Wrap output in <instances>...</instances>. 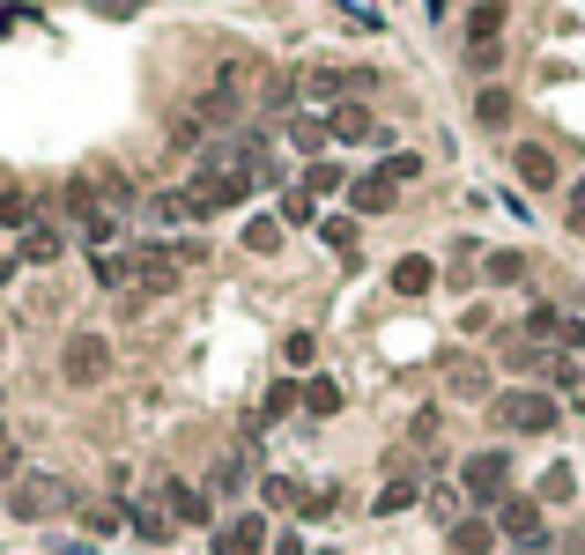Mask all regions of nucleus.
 <instances>
[{"label":"nucleus","instance_id":"obj_1","mask_svg":"<svg viewBox=\"0 0 585 555\" xmlns=\"http://www.w3.org/2000/svg\"><path fill=\"white\" fill-rule=\"evenodd\" d=\"M489 415H497V430H519V437H549L556 430V400L541 386H512L489 400Z\"/></svg>","mask_w":585,"mask_h":555},{"label":"nucleus","instance_id":"obj_2","mask_svg":"<svg viewBox=\"0 0 585 555\" xmlns=\"http://www.w3.org/2000/svg\"><path fill=\"white\" fill-rule=\"evenodd\" d=\"M8 511H15L23 526H45V519H60V511H67V482H60V474H15Z\"/></svg>","mask_w":585,"mask_h":555},{"label":"nucleus","instance_id":"obj_3","mask_svg":"<svg viewBox=\"0 0 585 555\" xmlns=\"http://www.w3.org/2000/svg\"><path fill=\"white\" fill-rule=\"evenodd\" d=\"M460 489H467V504L497 511L504 496H512V459H504V452H474V459L460 467Z\"/></svg>","mask_w":585,"mask_h":555},{"label":"nucleus","instance_id":"obj_4","mask_svg":"<svg viewBox=\"0 0 585 555\" xmlns=\"http://www.w3.org/2000/svg\"><path fill=\"white\" fill-rule=\"evenodd\" d=\"M60 378H67V386H104V378H112V341L104 334H67Z\"/></svg>","mask_w":585,"mask_h":555},{"label":"nucleus","instance_id":"obj_5","mask_svg":"<svg viewBox=\"0 0 585 555\" xmlns=\"http://www.w3.org/2000/svg\"><path fill=\"white\" fill-rule=\"evenodd\" d=\"M497 533H504L512 548H541V541H549L541 504H534V496H504V504H497Z\"/></svg>","mask_w":585,"mask_h":555},{"label":"nucleus","instance_id":"obj_6","mask_svg":"<svg viewBox=\"0 0 585 555\" xmlns=\"http://www.w3.org/2000/svg\"><path fill=\"white\" fill-rule=\"evenodd\" d=\"M156 504L171 511V526H216V496H208L200 482H164Z\"/></svg>","mask_w":585,"mask_h":555},{"label":"nucleus","instance_id":"obj_7","mask_svg":"<svg viewBox=\"0 0 585 555\" xmlns=\"http://www.w3.org/2000/svg\"><path fill=\"white\" fill-rule=\"evenodd\" d=\"M268 519L260 511H238V519H222L216 526V555H268Z\"/></svg>","mask_w":585,"mask_h":555},{"label":"nucleus","instance_id":"obj_8","mask_svg":"<svg viewBox=\"0 0 585 555\" xmlns=\"http://www.w3.org/2000/svg\"><path fill=\"white\" fill-rule=\"evenodd\" d=\"M378 74L370 67H312L304 74V97H370Z\"/></svg>","mask_w":585,"mask_h":555},{"label":"nucleus","instance_id":"obj_9","mask_svg":"<svg viewBox=\"0 0 585 555\" xmlns=\"http://www.w3.org/2000/svg\"><path fill=\"white\" fill-rule=\"evenodd\" d=\"M348 208H356V216H393V208H400V186H393L386 170H364V178H348Z\"/></svg>","mask_w":585,"mask_h":555},{"label":"nucleus","instance_id":"obj_10","mask_svg":"<svg viewBox=\"0 0 585 555\" xmlns=\"http://www.w3.org/2000/svg\"><path fill=\"white\" fill-rule=\"evenodd\" d=\"M497 541H504V533H497V519H482V511L445 533V548H452V555H497Z\"/></svg>","mask_w":585,"mask_h":555},{"label":"nucleus","instance_id":"obj_11","mask_svg":"<svg viewBox=\"0 0 585 555\" xmlns=\"http://www.w3.org/2000/svg\"><path fill=\"white\" fill-rule=\"evenodd\" d=\"M512 170H519V186H534V193H549V186H556V156H549L541 142H519L512 148Z\"/></svg>","mask_w":585,"mask_h":555},{"label":"nucleus","instance_id":"obj_12","mask_svg":"<svg viewBox=\"0 0 585 555\" xmlns=\"http://www.w3.org/2000/svg\"><path fill=\"white\" fill-rule=\"evenodd\" d=\"M393 290H400V296H430V290H438V260H422V252L393 260Z\"/></svg>","mask_w":585,"mask_h":555},{"label":"nucleus","instance_id":"obj_13","mask_svg":"<svg viewBox=\"0 0 585 555\" xmlns=\"http://www.w3.org/2000/svg\"><path fill=\"white\" fill-rule=\"evenodd\" d=\"M126 526H134V533H142V541H148V548H164V541H171V511H164V504H126Z\"/></svg>","mask_w":585,"mask_h":555},{"label":"nucleus","instance_id":"obj_14","mask_svg":"<svg viewBox=\"0 0 585 555\" xmlns=\"http://www.w3.org/2000/svg\"><path fill=\"white\" fill-rule=\"evenodd\" d=\"M326 142H334V126H326V119H312V112H296V119H290V148H296V156H312V164H318V148H326Z\"/></svg>","mask_w":585,"mask_h":555},{"label":"nucleus","instance_id":"obj_15","mask_svg":"<svg viewBox=\"0 0 585 555\" xmlns=\"http://www.w3.org/2000/svg\"><path fill=\"white\" fill-rule=\"evenodd\" d=\"M497 30H504V0H474V15H467V45H497Z\"/></svg>","mask_w":585,"mask_h":555},{"label":"nucleus","instance_id":"obj_16","mask_svg":"<svg viewBox=\"0 0 585 555\" xmlns=\"http://www.w3.org/2000/svg\"><path fill=\"white\" fill-rule=\"evenodd\" d=\"M326 126H334V142H378V126H370L364 104H342V112H334Z\"/></svg>","mask_w":585,"mask_h":555},{"label":"nucleus","instance_id":"obj_17","mask_svg":"<svg viewBox=\"0 0 585 555\" xmlns=\"http://www.w3.org/2000/svg\"><path fill=\"white\" fill-rule=\"evenodd\" d=\"M415 496H422V482H408V474H393V482L378 489V504H370V511H378V519H400V511H408Z\"/></svg>","mask_w":585,"mask_h":555},{"label":"nucleus","instance_id":"obj_18","mask_svg":"<svg viewBox=\"0 0 585 555\" xmlns=\"http://www.w3.org/2000/svg\"><path fill=\"white\" fill-rule=\"evenodd\" d=\"M252 467H260V459H252V444H244V452H230V459L216 467V489H222V496H238V489L252 482Z\"/></svg>","mask_w":585,"mask_h":555},{"label":"nucleus","instance_id":"obj_19","mask_svg":"<svg viewBox=\"0 0 585 555\" xmlns=\"http://www.w3.org/2000/svg\"><path fill=\"white\" fill-rule=\"evenodd\" d=\"M318 222V200L304 193V186H290V193H282V230H312Z\"/></svg>","mask_w":585,"mask_h":555},{"label":"nucleus","instance_id":"obj_20","mask_svg":"<svg viewBox=\"0 0 585 555\" xmlns=\"http://www.w3.org/2000/svg\"><path fill=\"white\" fill-rule=\"evenodd\" d=\"M23 260H30V266H52V260H60V230H52V222L23 230Z\"/></svg>","mask_w":585,"mask_h":555},{"label":"nucleus","instance_id":"obj_21","mask_svg":"<svg viewBox=\"0 0 585 555\" xmlns=\"http://www.w3.org/2000/svg\"><path fill=\"white\" fill-rule=\"evenodd\" d=\"M0 230H38V200L30 193H0Z\"/></svg>","mask_w":585,"mask_h":555},{"label":"nucleus","instance_id":"obj_22","mask_svg":"<svg viewBox=\"0 0 585 555\" xmlns=\"http://www.w3.org/2000/svg\"><path fill=\"white\" fill-rule=\"evenodd\" d=\"M304 415H342V386L334 378H304Z\"/></svg>","mask_w":585,"mask_h":555},{"label":"nucleus","instance_id":"obj_23","mask_svg":"<svg viewBox=\"0 0 585 555\" xmlns=\"http://www.w3.org/2000/svg\"><path fill=\"white\" fill-rule=\"evenodd\" d=\"M467 489H452V482H438V489H430V519H445V533H452V526H460V519H467Z\"/></svg>","mask_w":585,"mask_h":555},{"label":"nucleus","instance_id":"obj_24","mask_svg":"<svg viewBox=\"0 0 585 555\" xmlns=\"http://www.w3.org/2000/svg\"><path fill=\"white\" fill-rule=\"evenodd\" d=\"M342 186H348V178H342V164H326V156H318V164H304V193H342Z\"/></svg>","mask_w":585,"mask_h":555},{"label":"nucleus","instance_id":"obj_25","mask_svg":"<svg viewBox=\"0 0 585 555\" xmlns=\"http://www.w3.org/2000/svg\"><path fill=\"white\" fill-rule=\"evenodd\" d=\"M282 244V216H252L244 222V252H274Z\"/></svg>","mask_w":585,"mask_h":555},{"label":"nucleus","instance_id":"obj_26","mask_svg":"<svg viewBox=\"0 0 585 555\" xmlns=\"http://www.w3.org/2000/svg\"><path fill=\"white\" fill-rule=\"evenodd\" d=\"M290 408H304V386H290V378H282V386H274L268 400H260V422H282Z\"/></svg>","mask_w":585,"mask_h":555},{"label":"nucleus","instance_id":"obj_27","mask_svg":"<svg viewBox=\"0 0 585 555\" xmlns=\"http://www.w3.org/2000/svg\"><path fill=\"white\" fill-rule=\"evenodd\" d=\"M571 496H578V474H571V467H549V474H541V504H571Z\"/></svg>","mask_w":585,"mask_h":555},{"label":"nucleus","instance_id":"obj_28","mask_svg":"<svg viewBox=\"0 0 585 555\" xmlns=\"http://www.w3.org/2000/svg\"><path fill=\"white\" fill-rule=\"evenodd\" d=\"M489 282H497V290H512V282H519V274H526V260H519V252H489Z\"/></svg>","mask_w":585,"mask_h":555},{"label":"nucleus","instance_id":"obj_29","mask_svg":"<svg viewBox=\"0 0 585 555\" xmlns=\"http://www.w3.org/2000/svg\"><path fill=\"white\" fill-rule=\"evenodd\" d=\"M474 119H482V126H504V119H512V97H504V90H482V97H474Z\"/></svg>","mask_w":585,"mask_h":555},{"label":"nucleus","instance_id":"obj_30","mask_svg":"<svg viewBox=\"0 0 585 555\" xmlns=\"http://www.w3.org/2000/svg\"><path fill=\"white\" fill-rule=\"evenodd\" d=\"M378 170H386L393 186H408V178H422V156H415V148H393V156H386Z\"/></svg>","mask_w":585,"mask_h":555},{"label":"nucleus","instance_id":"obj_31","mask_svg":"<svg viewBox=\"0 0 585 555\" xmlns=\"http://www.w3.org/2000/svg\"><path fill=\"white\" fill-rule=\"evenodd\" d=\"M452 392H460V400H482V392H489V370H474V363H452Z\"/></svg>","mask_w":585,"mask_h":555},{"label":"nucleus","instance_id":"obj_32","mask_svg":"<svg viewBox=\"0 0 585 555\" xmlns=\"http://www.w3.org/2000/svg\"><path fill=\"white\" fill-rule=\"evenodd\" d=\"M318 238L334 244V252H348V244H356V216H326V222H318Z\"/></svg>","mask_w":585,"mask_h":555},{"label":"nucleus","instance_id":"obj_33","mask_svg":"<svg viewBox=\"0 0 585 555\" xmlns=\"http://www.w3.org/2000/svg\"><path fill=\"white\" fill-rule=\"evenodd\" d=\"M260 496H268V504L282 511V504H296V496H304V489H296L290 474H268V482H260Z\"/></svg>","mask_w":585,"mask_h":555},{"label":"nucleus","instance_id":"obj_34","mask_svg":"<svg viewBox=\"0 0 585 555\" xmlns=\"http://www.w3.org/2000/svg\"><path fill=\"white\" fill-rule=\"evenodd\" d=\"M282 356H290V363H296V370H304V363H312V356H318V341H312V334H290V341H282Z\"/></svg>","mask_w":585,"mask_h":555},{"label":"nucleus","instance_id":"obj_35","mask_svg":"<svg viewBox=\"0 0 585 555\" xmlns=\"http://www.w3.org/2000/svg\"><path fill=\"white\" fill-rule=\"evenodd\" d=\"M290 97H296V82H290V74H274V82H268V112H290Z\"/></svg>","mask_w":585,"mask_h":555},{"label":"nucleus","instance_id":"obj_36","mask_svg":"<svg viewBox=\"0 0 585 555\" xmlns=\"http://www.w3.org/2000/svg\"><path fill=\"white\" fill-rule=\"evenodd\" d=\"M571 230H585V178L571 186Z\"/></svg>","mask_w":585,"mask_h":555},{"label":"nucleus","instance_id":"obj_37","mask_svg":"<svg viewBox=\"0 0 585 555\" xmlns=\"http://www.w3.org/2000/svg\"><path fill=\"white\" fill-rule=\"evenodd\" d=\"M90 8H104V15H134L142 0H90Z\"/></svg>","mask_w":585,"mask_h":555},{"label":"nucleus","instance_id":"obj_38","mask_svg":"<svg viewBox=\"0 0 585 555\" xmlns=\"http://www.w3.org/2000/svg\"><path fill=\"white\" fill-rule=\"evenodd\" d=\"M274 555H304V533H282V541H274Z\"/></svg>","mask_w":585,"mask_h":555},{"label":"nucleus","instance_id":"obj_39","mask_svg":"<svg viewBox=\"0 0 585 555\" xmlns=\"http://www.w3.org/2000/svg\"><path fill=\"white\" fill-rule=\"evenodd\" d=\"M0 444H8V422H0Z\"/></svg>","mask_w":585,"mask_h":555},{"label":"nucleus","instance_id":"obj_40","mask_svg":"<svg viewBox=\"0 0 585 555\" xmlns=\"http://www.w3.org/2000/svg\"><path fill=\"white\" fill-rule=\"evenodd\" d=\"M326 555H334V548H326Z\"/></svg>","mask_w":585,"mask_h":555}]
</instances>
